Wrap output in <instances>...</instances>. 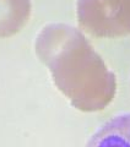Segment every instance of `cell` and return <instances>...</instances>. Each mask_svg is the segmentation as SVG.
Listing matches in <instances>:
<instances>
[{
    "label": "cell",
    "mask_w": 130,
    "mask_h": 147,
    "mask_svg": "<svg viewBox=\"0 0 130 147\" xmlns=\"http://www.w3.org/2000/svg\"><path fill=\"white\" fill-rule=\"evenodd\" d=\"M35 52L57 88L81 112H98L113 100L117 77L81 30L49 24L37 34Z\"/></svg>",
    "instance_id": "cell-1"
},
{
    "label": "cell",
    "mask_w": 130,
    "mask_h": 147,
    "mask_svg": "<svg viewBox=\"0 0 130 147\" xmlns=\"http://www.w3.org/2000/svg\"><path fill=\"white\" fill-rule=\"evenodd\" d=\"M80 30L98 38L130 34V0H77Z\"/></svg>",
    "instance_id": "cell-2"
},
{
    "label": "cell",
    "mask_w": 130,
    "mask_h": 147,
    "mask_svg": "<svg viewBox=\"0 0 130 147\" xmlns=\"http://www.w3.org/2000/svg\"><path fill=\"white\" fill-rule=\"evenodd\" d=\"M31 0H0V38L18 33L31 15Z\"/></svg>",
    "instance_id": "cell-3"
},
{
    "label": "cell",
    "mask_w": 130,
    "mask_h": 147,
    "mask_svg": "<svg viewBox=\"0 0 130 147\" xmlns=\"http://www.w3.org/2000/svg\"><path fill=\"white\" fill-rule=\"evenodd\" d=\"M87 146H130V113L120 114L103 124Z\"/></svg>",
    "instance_id": "cell-4"
}]
</instances>
